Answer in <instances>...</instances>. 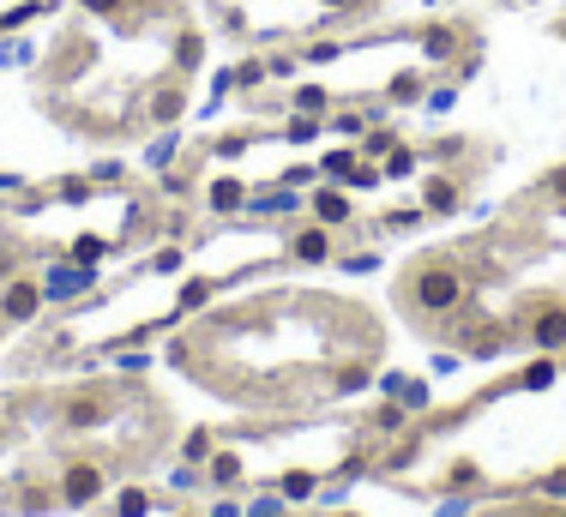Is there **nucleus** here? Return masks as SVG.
<instances>
[{
  "label": "nucleus",
  "mask_w": 566,
  "mask_h": 517,
  "mask_svg": "<svg viewBox=\"0 0 566 517\" xmlns=\"http://www.w3.org/2000/svg\"><path fill=\"white\" fill-rule=\"evenodd\" d=\"M452 48H458V37H452V31H434V37H428V55H434V60H446Z\"/></svg>",
  "instance_id": "nucleus-8"
},
{
  "label": "nucleus",
  "mask_w": 566,
  "mask_h": 517,
  "mask_svg": "<svg viewBox=\"0 0 566 517\" xmlns=\"http://www.w3.org/2000/svg\"><path fill=\"white\" fill-rule=\"evenodd\" d=\"M91 13H121V0H84Z\"/></svg>",
  "instance_id": "nucleus-13"
},
{
  "label": "nucleus",
  "mask_w": 566,
  "mask_h": 517,
  "mask_svg": "<svg viewBox=\"0 0 566 517\" xmlns=\"http://www.w3.org/2000/svg\"><path fill=\"white\" fill-rule=\"evenodd\" d=\"M37 289H31V283H19V289H6V313H13V319H31V313H37Z\"/></svg>",
  "instance_id": "nucleus-3"
},
{
  "label": "nucleus",
  "mask_w": 566,
  "mask_h": 517,
  "mask_svg": "<svg viewBox=\"0 0 566 517\" xmlns=\"http://www.w3.org/2000/svg\"><path fill=\"white\" fill-rule=\"evenodd\" d=\"M283 494H289V499H302V494H314V476H283Z\"/></svg>",
  "instance_id": "nucleus-11"
},
{
  "label": "nucleus",
  "mask_w": 566,
  "mask_h": 517,
  "mask_svg": "<svg viewBox=\"0 0 566 517\" xmlns=\"http://www.w3.org/2000/svg\"><path fill=\"white\" fill-rule=\"evenodd\" d=\"M296 253H302V258H325V235H320V229H307V235L296 241Z\"/></svg>",
  "instance_id": "nucleus-7"
},
{
  "label": "nucleus",
  "mask_w": 566,
  "mask_h": 517,
  "mask_svg": "<svg viewBox=\"0 0 566 517\" xmlns=\"http://www.w3.org/2000/svg\"><path fill=\"white\" fill-rule=\"evenodd\" d=\"M416 301H422V307H434V313H440V307H452V301H458V277H452V271H428V277L416 283Z\"/></svg>",
  "instance_id": "nucleus-1"
},
{
  "label": "nucleus",
  "mask_w": 566,
  "mask_h": 517,
  "mask_svg": "<svg viewBox=\"0 0 566 517\" xmlns=\"http://www.w3.org/2000/svg\"><path fill=\"white\" fill-rule=\"evenodd\" d=\"M554 187H561V193H566V175H561V180H554Z\"/></svg>",
  "instance_id": "nucleus-15"
},
{
  "label": "nucleus",
  "mask_w": 566,
  "mask_h": 517,
  "mask_svg": "<svg viewBox=\"0 0 566 517\" xmlns=\"http://www.w3.org/2000/svg\"><path fill=\"white\" fill-rule=\"evenodd\" d=\"M314 211H320L325 223H344V217H349V205L338 199V193H320V199H314Z\"/></svg>",
  "instance_id": "nucleus-5"
},
{
  "label": "nucleus",
  "mask_w": 566,
  "mask_h": 517,
  "mask_svg": "<svg viewBox=\"0 0 566 517\" xmlns=\"http://www.w3.org/2000/svg\"><path fill=\"white\" fill-rule=\"evenodd\" d=\"M536 343H566V313H543V325H536Z\"/></svg>",
  "instance_id": "nucleus-4"
},
{
  "label": "nucleus",
  "mask_w": 566,
  "mask_h": 517,
  "mask_svg": "<svg viewBox=\"0 0 566 517\" xmlns=\"http://www.w3.org/2000/svg\"><path fill=\"white\" fill-rule=\"evenodd\" d=\"M325 6H349V0H325Z\"/></svg>",
  "instance_id": "nucleus-14"
},
{
  "label": "nucleus",
  "mask_w": 566,
  "mask_h": 517,
  "mask_svg": "<svg viewBox=\"0 0 566 517\" xmlns=\"http://www.w3.org/2000/svg\"><path fill=\"white\" fill-rule=\"evenodd\" d=\"M211 199H217V211H235V205H242V187H235V180H217Z\"/></svg>",
  "instance_id": "nucleus-6"
},
{
  "label": "nucleus",
  "mask_w": 566,
  "mask_h": 517,
  "mask_svg": "<svg viewBox=\"0 0 566 517\" xmlns=\"http://www.w3.org/2000/svg\"><path fill=\"white\" fill-rule=\"evenodd\" d=\"M349 169H356V157H349V151H338V157H325V175H349Z\"/></svg>",
  "instance_id": "nucleus-12"
},
{
  "label": "nucleus",
  "mask_w": 566,
  "mask_h": 517,
  "mask_svg": "<svg viewBox=\"0 0 566 517\" xmlns=\"http://www.w3.org/2000/svg\"><path fill=\"white\" fill-rule=\"evenodd\" d=\"M428 205H434V211H452V187H446V180H428Z\"/></svg>",
  "instance_id": "nucleus-9"
},
{
  "label": "nucleus",
  "mask_w": 566,
  "mask_h": 517,
  "mask_svg": "<svg viewBox=\"0 0 566 517\" xmlns=\"http://www.w3.org/2000/svg\"><path fill=\"white\" fill-rule=\"evenodd\" d=\"M145 505H151V499H145L139 487H133V494H121V517H145Z\"/></svg>",
  "instance_id": "nucleus-10"
},
{
  "label": "nucleus",
  "mask_w": 566,
  "mask_h": 517,
  "mask_svg": "<svg viewBox=\"0 0 566 517\" xmlns=\"http://www.w3.org/2000/svg\"><path fill=\"white\" fill-rule=\"evenodd\" d=\"M97 487H102V476L97 469H66V499H73V505H84V499H97Z\"/></svg>",
  "instance_id": "nucleus-2"
}]
</instances>
